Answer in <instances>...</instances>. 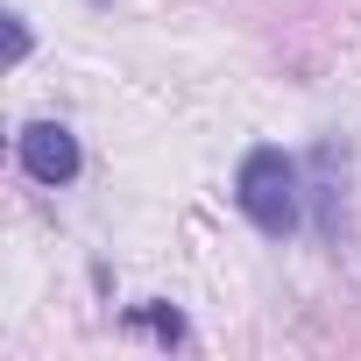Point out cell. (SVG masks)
Here are the masks:
<instances>
[{"instance_id": "6da1fadb", "label": "cell", "mask_w": 361, "mask_h": 361, "mask_svg": "<svg viewBox=\"0 0 361 361\" xmlns=\"http://www.w3.org/2000/svg\"><path fill=\"white\" fill-rule=\"evenodd\" d=\"M234 206H241L248 227L269 234V241L298 234V220H305V170H298L283 149H269V142L248 149L241 170H234Z\"/></svg>"}, {"instance_id": "7a4b0ae2", "label": "cell", "mask_w": 361, "mask_h": 361, "mask_svg": "<svg viewBox=\"0 0 361 361\" xmlns=\"http://www.w3.org/2000/svg\"><path fill=\"white\" fill-rule=\"evenodd\" d=\"M15 163L36 177V185H50V192H64L71 177L85 170V156H78V135H71L64 121H29V128L15 135Z\"/></svg>"}, {"instance_id": "3957f363", "label": "cell", "mask_w": 361, "mask_h": 361, "mask_svg": "<svg viewBox=\"0 0 361 361\" xmlns=\"http://www.w3.org/2000/svg\"><path fill=\"white\" fill-rule=\"evenodd\" d=\"M128 326H142V333H156L163 347H177V340H185V319H177L170 305H135V312H128Z\"/></svg>"}, {"instance_id": "277c9868", "label": "cell", "mask_w": 361, "mask_h": 361, "mask_svg": "<svg viewBox=\"0 0 361 361\" xmlns=\"http://www.w3.org/2000/svg\"><path fill=\"white\" fill-rule=\"evenodd\" d=\"M8 43H15V57H29V22L22 15H8Z\"/></svg>"}]
</instances>
